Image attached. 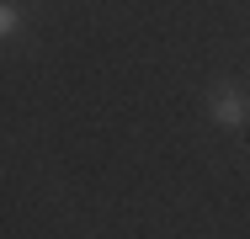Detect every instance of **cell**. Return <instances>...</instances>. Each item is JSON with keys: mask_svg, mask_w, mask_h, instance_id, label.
Masks as SVG:
<instances>
[{"mask_svg": "<svg viewBox=\"0 0 250 239\" xmlns=\"http://www.w3.org/2000/svg\"><path fill=\"white\" fill-rule=\"evenodd\" d=\"M21 32H27V27H21V5H16V0H5V5H0V38H5V43H16Z\"/></svg>", "mask_w": 250, "mask_h": 239, "instance_id": "7a4b0ae2", "label": "cell"}, {"mask_svg": "<svg viewBox=\"0 0 250 239\" xmlns=\"http://www.w3.org/2000/svg\"><path fill=\"white\" fill-rule=\"evenodd\" d=\"M208 122L213 128H250V96L240 85H218V91L208 96Z\"/></svg>", "mask_w": 250, "mask_h": 239, "instance_id": "6da1fadb", "label": "cell"}]
</instances>
